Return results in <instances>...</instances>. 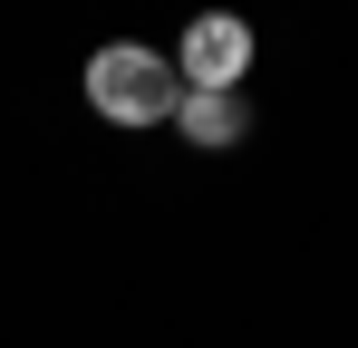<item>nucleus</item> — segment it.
Listing matches in <instances>:
<instances>
[{
  "label": "nucleus",
  "instance_id": "f257e3e1",
  "mask_svg": "<svg viewBox=\"0 0 358 348\" xmlns=\"http://www.w3.org/2000/svg\"><path fill=\"white\" fill-rule=\"evenodd\" d=\"M175 58L145 49V39H107V49L87 58V107L107 116V126H165L175 116Z\"/></svg>",
  "mask_w": 358,
  "mask_h": 348
},
{
  "label": "nucleus",
  "instance_id": "f03ea898",
  "mask_svg": "<svg viewBox=\"0 0 358 348\" xmlns=\"http://www.w3.org/2000/svg\"><path fill=\"white\" fill-rule=\"evenodd\" d=\"M165 58H175L184 97H242V78H252V20L242 10H194Z\"/></svg>",
  "mask_w": 358,
  "mask_h": 348
},
{
  "label": "nucleus",
  "instance_id": "7ed1b4c3",
  "mask_svg": "<svg viewBox=\"0 0 358 348\" xmlns=\"http://www.w3.org/2000/svg\"><path fill=\"white\" fill-rule=\"evenodd\" d=\"M165 126H175V136L194 145V155H233L242 136H252L242 97H175V116H165Z\"/></svg>",
  "mask_w": 358,
  "mask_h": 348
}]
</instances>
